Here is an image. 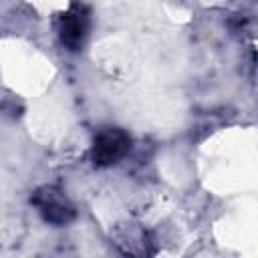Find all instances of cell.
<instances>
[{"label":"cell","instance_id":"1","mask_svg":"<svg viewBox=\"0 0 258 258\" xmlns=\"http://www.w3.org/2000/svg\"><path fill=\"white\" fill-rule=\"evenodd\" d=\"M131 149V137L121 127H103L95 133L91 161L95 167H111L125 159Z\"/></svg>","mask_w":258,"mask_h":258},{"label":"cell","instance_id":"2","mask_svg":"<svg viewBox=\"0 0 258 258\" xmlns=\"http://www.w3.org/2000/svg\"><path fill=\"white\" fill-rule=\"evenodd\" d=\"M32 206L38 210L44 222L52 226H67L77 218L73 202L56 185H40L32 191Z\"/></svg>","mask_w":258,"mask_h":258},{"label":"cell","instance_id":"3","mask_svg":"<svg viewBox=\"0 0 258 258\" xmlns=\"http://www.w3.org/2000/svg\"><path fill=\"white\" fill-rule=\"evenodd\" d=\"M111 240L125 258H153L157 244L149 230L135 222H121L113 228Z\"/></svg>","mask_w":258,"mask_h":258},{"label":"cell","instance_id":"4","mask_svg":"<svg viewBox=\"0 0 258 258\" xmlns=\"http://www.w3.org/2000/svg\"><path fill=\"white\" fill-rule=\"evenodd\" d=\"M91 30V10L87 4H71L56 20L58 40L64 48L77 52L83 48Z\"/></svg>","mask_w":258,"mask_h":258}]
</instances>
